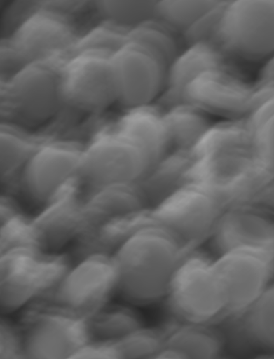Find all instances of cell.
Here are the masks:
<instances>
[{
    "label": "cell",
    "mask_w": 274,
    "mask_h": 359,
    "mask_svg": "<svg viewBox=\"0 0 274 359\" xmlns=\"http://www.w3.org/2000/svg\"><path fill=\"white\" fill-rule=\"evenodd\" d=\"M189 250L153 219L131 233L114 250L118 294L132 305L165 297L171 278Z\"/></svg>",
    "instance_id": "cell-1"
},
{
    "label": "cell",
    "mask_w": 274,
    "mask_h": 359,
    "mask_svg": "<svg viewBox=\"0 0 274 359\" xmlns=\"http://www.w3.org/2000/svg\"><path fill=\"white\" fill-rule=\"evenodd\" d=\"M67 56L32 62L1 78L3 121L28 128L43 125L59 114L64 107L60 67Z\"/></svg>",
    "instance_id": "cell-2"
},
{
    "label": "cell",
    "mask_w": 274,
    "mask_h": 359,
    "mask_svg": "<svg viewBox=\"0 0 274 359\" xmlns=\"http://www.w3.org/2000/svg\"><path fill=\"white\" fill-rule=\"evenodd\" d=\"M60 254L37 246H22L1 253L0 308L6 314L46 300L71 267Z\"/></svg>",
    "instance_id": "cell-3"
},
{
    "label": "cell",
    "mask_w": 274,
    "mask_h": 359,
    "mask_svg": "<svg viewBox=\"0 0 274 359\" xmlns=\"http://www.w3.org/2000/svg\"><path fill=\"white\" fill-rule=\"evenodd\" d=\"M79 34L71 16L38 3L0 45L2 74L26 64L71 54Z\"/></svg>",
    "instance_id": "cell-4"
},
{
    "label": "cell",
    "mask_w": 274,
    "mask_h": 359,
    "mask_svg": "<svg viewBox=\"0 0 274 359\" xmlns=\"http://www.w3.org/2000/svg\"><path fill=\"white\" fill-rule=\"evenodd\" d=\"M184 322L210 324L227 313V299L215 260L196 249L189 251L170 282L165 297Z\"/></svg>",
    "instance_id": "cell-5"
},
{
    "label": "cell",
    "mask_w": 274,
    "mask_h": 359,
    "mask_svg": "<svg viewBox=\"0 0 274 359\" xmlns=\"http://www.w3.org/2000/svg\"><path fill=\"white\" fill-rule=\"evenodd\" d=\"M152 164L140 143L114 125L97 131L85 145L79 180L89 190L138 184Z\"/></svg>",
    "instance_id": "cell-6"
},
{
    "label": "cell",
    "mask_w": 274,
    "mask_h": 359,
    "mask_svg": "<svg viewBox=\"0 0 274 359\" xmlns=\"http://www.w3.org/2000/svg\"><path fill=\"white\" fill-rule=\"evenodd\" d=\"M273 179L252 151L194 158L189 176V182L207 189L226 208L252 204Z\"/></svg>",
    "instance_id": "cell-7"
},
{
    "label": "cell",
    "mask_w": 274,
    "mask_h": 359,
    "mask_svg": "<svg viewBox=\"0 0 274 359\" xmlns=\"http://www.w3.org/2000/svg\"><path fill=\"white\" fill-rule=\"evenodd\" d=\"M32 304L20 328L25 358H71L90 339L88 318L46 300Z\"/></svg>",
    "instance_id": "cell-8"
},
{
    "label": "cell",
    "mask_w": 274,
    "mask_h": 359,
    "mask_svg": "<svg viewBox=\"0 0 274 359\" xmlns=\"http://www.w3.org/2000/svg\"><path fill=\"white\" fill-rule=\"evenodd\" d=\"M114 52L88 49L71 53L60 67V92L64 107L97 114L117 102Z\"/></svg>",
    "instance_id": "cell-9"
},
{
    "label": "cell",
    "mask_w": 274,
    "mask_h": 359,
    "mask_svg": "<svg viewBox=\"0 0 274 359\" xmlns=\"http://www.w3.org/2000/svg\"><path fill=\"white\" fill-rule=\"evenodd\" d=\"M85 145L73 139L44 138L22 169L21 188L42 208L79 180Z\"/></svg>",
    "instance_id": "cell-10"
},
{
    "label": "cell",
    "mask_w": 274,
    "mask_h": 359,
    "mask_svg": "<svg viewBox=\"0 0 274 359\" xmlns=\"http://www.w3.org/2000/svg\"><path fill=\"white\" fill-rule=\"evenodd\" d=\"M225 209L210 191L189 182L151 208V212L155 222L173 233L189 250H193L210 241Z\"/></svg>",
    "instance_id": "cell-11"
},
{
    "label": "cell",
    "mask_w": 274,
    "mask_h": 359,
    "mask_svg": "<svg viewBox=\"0 0 274 359\" xmlns=\"http://www.w3.org/2000/svg\"><path fill=\"white\" fill-rule=\"evenodd\" d=\"M227 55L258 61L274 54V0L226 3L216 40Z\"/></svg>",
    "instance_id": "cell-12"
},
{
    "label": "cell",
    "mask_w": 274,
    "mask_h": 359,
    "mask_svg": "<svg viewBox=\"0 0 274 359\" xmlns=\"http://www.w3.org/2000/svg\"><path fill=\"white\" fill-rule=\"evenodd\" d=\"M118 272L112 255L91 252L79 257L46 299L89 318L117 294Z\"/></svg>",
    "instance_id": "cell-13"
},
{
    "label": "cell",
    "mask_w": 274,
    "mask_h": 359,
    "mask_svg": "<svg viewBox=\"0 0 274 359\" xmlns=\"http://www.w3.org/2000/svg\"><path fill=\"white\" fill-rule=\"evenodd\" d=\"M117 103L125 110L153 104L163 95L168 65L152 49L128 40L114 53Z\"/></svg>",
    "instance_id": "cell-14"
},
{
    "label": "cell",
    "mask_w": 274,
    "mask_h": 359,
    "mask_svg": "<svg viewBox=\"0 0 274 359\" xmlns=\"http://www.w3.org/2000/svg\"><path fill=\"white\" fill-rule=\"evenodd\" d=\"M214 260L226 295L228 314L244 313L271 283L274 256L266 251L235 248Z\"/></svg>",
    "instance_id": "cell-15"
},
{
    "label": "cell",
    "mask_w": 274,
    "mask_h": 359,
    "mask_svg": "<svg viewBox=\"0 0 274 359\" xmlns=\"http://www.w3.org/2000/svg\"><path fill=\"white\" fill-rule=\"evenodd\" d=\"M254 93V87L228 65L205 70L193 78L182 92L181 103L224 119L245 118L252 109Z\"/></svg>",
    "instance_id": "cell-16"
},
{
    "label": "cell",
    "mask_w": 274,
    "mask_h": 359,
    "mask_svg": "<svg viewBox=\"0 0 274 359\" xmlns=\"http://www.w3.org/2000/svg\"><path fill=\"white\" fill-rule=\"evenodd\" d=\"M210 241L217 256L241 248L274 256V222L253 205L231 206L224 210Z\"/></svg>",
    "instance_id": "cell-17"
},
{
    "label": "cell",
    "mask_w": 274,
    "mask_h": 359,
    "mask_svg": "<svg viewBox=\"0 0 274 359\" xmlns=\"http://www.w3.org/2000/svg\"><path fill=\"white\" fill-rule=\"evenodd\" d=\"M33 222L39 248L53 254L81 239L88 229L83 200L73 187L43 206Z\"/></svg>",
    "instance_id": "cell-18"
},
{
    "label": "cell",
    "mask_w": 274,
    "mask_h": 359,
    "mask_svg": "<svg viewBox=\"0 0 274 359\" xmlns=\"http://www.w3.org/2000/svg\"><path fill=\"white\" fill-rule=\"evenodd\" d=\"M227 55L214 43H198L188 46L171 63L160 101L163 109L181 103V94L186 86L202 72L228 66Z\"/></svg>",
    "instance_id": "cell-19"
},
{
    "label": "cell",
    "mask_w": 274,
    "mask_h": 359,
    "mask_svg": "<svg viewBox=\"0 0 274 359\" xmlns=\"http://www.w3.org/2000/svg\"><path fill=\"white\" fill-rule=\"evenodd\" d=\"M89 191L83 199L88 231L107 222L150 209L138 184H116Z\"/></svg>",
    "instance_id": "cell-20"
},
{
    "label": "cell",
    "mask_w": 274,
    "mask_h": 359,
    "mask_svg": "<svg viewBox=\"0 0 274 359\" xmlns=\"http://www.w3.org/2000/svg\"><path fill=\"white\" fill-rule=\"evenodd\" d=\"M115 126L140 143L153 164L172 151L165 111L154 103L125 109Z\"/></svg>",
    "instance_id": "cell-21"
},
{
    "label": "cell",
    "mask_w": 274,
    "mask_h": 359,
    "mask_svg": "<svg viewBox=\"0 0 274 359\" xmlns=\"http://www.w3.org/2000/svg\"><path fill=\"white\" fill-rule=\"evenodd\" d=\"M193 160L191 151H171L151 165L138 184L150 208L160 203L189 182Z\"/></svg>",
    "instance_id": "cell-22"
},
{
    "label": "cell",
    "mask_w": 274,
    "mask_h": 359,
    "mask_svg": "<svg viewBox=\"0 0 274 359\" xmlns=\"http://www.w3.org/2000/svg\"><path fill=\"white\" fill-rule=\"evenodd\" d=\"M247 121L252 137V152L274 178V81H259L254 86Z\"/></svg>",
    "instance_id": "cell-23"
},
{
    "label": "cell",
    "mask_w": 274,
    "mask_h": 359,
    "mask_svg": "<svg viewBox=\"0 0 274 359\" xmlns=\"http://www.w3.org/2000/svg\"><path fill=\"white\" fill-rule=\"evenodd\" d=\"M224 340L207 324L182 321L165 332V347L180 353L184 358H214L221 355Z\"/></svg>",
    "instance_id": "cell-24"
},
{
    "label": "cell",
    "mask_w": 274,
    "mask_h": 359,
    "mask_svg": "<svg viewBox=\"0 0 274 359\" xmlns=\"http://www.w3.org/2000/svg\"><path fill=\"white\" fill-rule=\"evenodd\" d=\"M43 138L22 126L3 121L0 126V175L2 181L20 175Z\"/></svg>",
    "instance_id": "cell-25"
},
{
    "label": "cell",
    "mask_w": 274,
    "mask_h": 359,
    "mask_svg": "<svg viewBox=\"0 0 274 359\" xmlns=\"http://www.w3.org/2000/svg\"><path fill=\"white\" fill-rule=\"evenodd\" d=\"M247 118L224 119L212 123L191 151L193 158L240 151H252Z\"/></svg>",
    "instance_id": "cell-26"
},
{
    "label": "cell",
    "mask_w": 274,
    "mask_h": 359,
    "mask_svg": "<svg viewBox=\"0 0 274 359\" xmlns=\"http://www.w3.org/2000/svg\"><path fill=\"white\" fill-rule=\"evenodd\" d=\"M164 111L172 151H191L212 125L210 115L188 103L177 104Z\"/></svg>",
    "instance_id": "cell-27"
},
{
    "label": "cell",
    "mask_w": 274,
    "mask_h": 359,
    "mask_svg": "<svg viewBox=\"0 0 274 359\" xmlns=\"http://www.w3.org/2000/svg\"><path fill=\"white\" fill-rule=\"evenodd\" d=\"M88 324L91 339L116 342L144 326L132 307L111 303L88 318Z\"/></svg>",
    "instance_id": "cell-28"
},
{
    "label": "cell",
    "mask_w": 274,
    "mask_h": 359,
    "mask_svg": "<svg viewBox=\"0 0 274 359\" xmlns=\"http://www.w3.org/2000/svg\"><path fill=\"white\" fill-rule=\"evenodd\" d=\"M242 328L255 346L274 351V283L242 314Z\"/></svg>",
    "instance_id": "cell-29"
},
{
    "label": "cell",
    "mask_w": 274,
    "mask_h": 359,
    "mask_svg": "<svg viewBox=\"0 0 274 359\" xmlns=\"http://www.w3.org/2000/svg\"><path fill=\"white\" fill-rule=\"evenodd\" d=\"M177 32L159 19L154 18L131 28L128 40L150 48L169 67L181 53Z\"/></svg>",
    "instance_id": "cell-30"
},
{
    "label": "cell",
    "mask_w": 274,
    "mask_h": 359,
    "mask_svg": "<svg viewBox=\"0 0 274 359\" xmlns=\"http://www.w3.org/2000/svg\"><path fill=\"white\" fill-rule=\"evenodd\" d=\"M0 219L1 253L18 247H39L33 219H27L11 200H2Z\"/></svg>",
    "instance_id": "cell-31"
},
{
    "label": "cell",
    "mask_w": 274,
    "mask_h": 359,
    "mask_svg": "<svg viewBox=\"0 0 274 359\" xmlns=\"http://www.w3.org/2000/svg\"><path fill=\"white\" fill-rule=\"evenodd\" d=\"M94 7L102 20L132 28L156 18L157 1L149 0H97Z\"/></svg>",
    "instance_id": "cell-32"
},
{
    "label": "cell",
    "mask_w": 274,
    "mask_h": 359,
    "mask_svg": "<svg viewBox=\"0 0 274 359\" xmlns=\"http://www.w3.org/2000/svg\"><path fill=\"white\" fill-rule=\"evenodd\" d=\"M219 1H157L156 18L176 32L183 33L203 14L214 8Z\"/></svg>",
    "instance_id": "cell-33"
},
{
    "label": "cell",
    "mask_w": 274,
    "mask_h": 359,
    "mask_svg": "<svg viewBox=\"0 0 274 359\" xmlns=\"http://www.w3.org/2000/svg\"><path fill=\"white\" fill-rule=\"evenodd\" d=\"M130 29L101 19L99 23L79 35L71 53L88 49L107 50L115 53L128 41Z\"/></svg>",
    "instance_id": "cell-34"
},
{
    "label": "cell",
    "mask_w": 274,
    "mask_h": 359,
    "mask_svg": "<svg viewBox=\"0 0 274 359\" xmlns=\"http://www.w3.org/2000/svg\"><path fill=\"white\" fill-rule=\"evenodd\" d=\"M118 344L122 358H156L165 347V332L143 326Z\"/></svg>",
    "instance_id": "cell-35"
},
{
    "label": "cell",
    "mask_w": 274,
    "mask_h": 359,
    "mask_svg": "<svg viewBox=\"0 0 274 359\" xmlns=\"http://www.w3.org/2000/svg\"><path fill=\"white\" fill-rule=\"evenodd\" d=\"M226 1L219 3L203 14L182 34L188 46L198 43H214L219 29Z\"/></svg>",
    "instance_id": "cell-36"
},
{
    "label": "cell",
    "mask_w": 274,
    "mask_h": 359,
    "mask_svg": "<svg viewBox=\"0 0 274 359\" xmlns=\"http://www.w3.org/2000/svg\"><path fill=\"white\" fill-rule=\"evenodd\" d=\"M25 358L23 337L21 329L8 319H1L0 324V358Z\"/></svg>",
    "instance_id": "cell-37"
},
{
    "label": "cell",
    "mask_w": 274,
    "mask_h": 359,
    "mask_svg": "<svg viewBox=\"0 0 274 359\" xmlns=\"http://www.w3.org/2000/svg\"><path fill=\"white\" fill-rule=\"evenodd\" d=\"M71 358L119 359L122 356L118 342L90 339Z\"/></svg>",
    "instance_id": "cell-38"
},
{
    "label": "cell",
    "mask_w": 274,
    "mask_h": 359,
    "mask_svg": "<svg viewBox=\"0 0 274 359\" xmlns=\"http://www.w3.org/2000/svg\"><path fill=\"white\" fill-rule=\"evenodd\" d=\"M38 4L46 8L71 17L73 14L82 10L88 4V1L46 0V1H39Z\"/></svg>",
    "instance_id": "cell-39"
},
{
    "label": "cell",
    "mask_w": 274,
    "mask_h": 359,
    "mask_svg": "<svg viewBox=\"0 0 274 359\" xmlns=\"http://www.w3.org/2000/svg\"><path fill=\"white\" fill-rule=\"evenodd\" d=\"M259 81H274V54L263 66L260 76Z\"/></svg>",
    "instance_id": "cell-40"
}]
</instances>
